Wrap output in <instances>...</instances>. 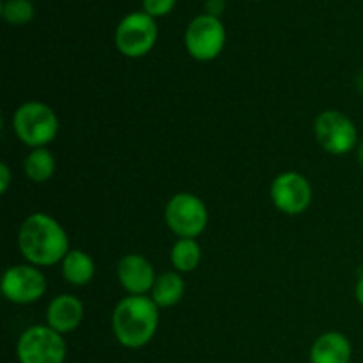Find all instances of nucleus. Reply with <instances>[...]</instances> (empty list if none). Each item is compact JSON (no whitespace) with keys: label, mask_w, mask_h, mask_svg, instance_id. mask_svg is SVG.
<instances>
[{"label":"nucleus","mask_w":363,"mask_h":363,"mask_svg":"<svg viewBox=\"0 0 363 363\" xmlns=\"http://www.w3.org/2000/svg\"><path fill=\"white\" fill-rule=\"evenodd\" d=\"M18 247L28 264L46 268L62 262L69 248V238L64 227L46 213H32L18 230Z\"/></svg>","instance_id":"1"},{"label":"nucleus","mask_w":363,"mask_h":363,"mask_svg":"<svg viewBox=\"0 0 363 363\" xmlns=\"http://www.w3.org/2000/svg\"><path fill=\"white\" fill-rule=\"evenodd\" d=\"M158 305L151 296H126L112 314V332L128 350H140L155 339L160 325Z\"/></svg>","instance_id":"2"},{"label":"nucleus","mask_w":363,"mask_h":363,"mask_svg":"<svg viewBox=\"0 0 363 363\" xmlns=\"http://www.w3.org/2000/svg\"><path fill=\"white\" fill-rule=\"evenodd\" d=\"M13 130L21 144L32 149L46 147L59 133V117L46 103L27 101L14 112Z\"/></svg>","instance_id":"3"},{"label":"nucleus","mask_w":363,"mask_h":363,"mask_svg":"<svg viewBox=\"0 0 363 363\" xmlns=\"http://www.w3.org/2000/svg\"><path fill=\"white\" fill-rule=\"evenodd\" d=\"M167 227L177 238H195L201 236L209 222V213L204 201L201 197L188 191H181L170 197L165 206Z\"/></svg>","instance_id":"4"},{"label":"nucleus","mask_w":363,"mask_h":363,"mask_svg":"<svg viewBox=\"0 0 363 363\" xmlns=\"http://www.w3.org/2000/svg\"><path fill=\"white\" fill-rule=\"evenodd\" d=\"M16 354L20 363H64L66 340L48 325H35L20 335Z\"/></svg>","instance_id":"5"},{"label":"nucleus","mask_w":363,"mask_h":363,"mask_svg":"<svg viewBox=\"0 0 363 363\" xmlns=\"http://www.w3.org/2000/svg\"><path fill=\"white\" fill-rule=\"evenodd\" d=\"M315 140L330 155L342 156L354 151L358 142V130L353 121L339 110H325L315 117Z\"/></svg>","instance_id":"6"},{"label":"nucleus","mask_w":363,"mask_h":363,"mask_svg":"<svg viewBox=\"0 0 363 363\" xmlns=\"http://www.w3.org/2000/svg\"><path fill=\"white\" fill-rule=\"evenodd\" d=\"M158 27L147 13H131L121 20L116 30V46L124 57L138 59L147 55L156 45Z\"/></svg>","instance_id":"7"},{"label":"nucleus","mask_w":363,"mask_h":363,"mask_svg":"<svg viewBox=\"0 0 363 363\" xmlns=\"http://www.w3.org/2000/svg\"><path fill=\"white\" fill-rule=\"evenodd\" d=\"M184 45L195 60L209 62L222 53L225 46V28L216 16L202 14L191 20L184 34Z\"/></svg>","instance_id":"8"},{"label":"nucleus","mask_w":363,"mask_h":363,"mask_svg":"<svg viewBox=\"0 0 363 363\" xmlns=\"http://www.w3.org/2000/svg\"><path fill=\"white\" fill-rule=\"evenodd\" d=\"M46 293V277L34 264L11 266L2 275V294L16 305H30Z\"/></svg>","instance_id":"9"},{"label":"nucleus","mask_w":363,"mask_h":363,"mask_svg":"<svg viewBox=\"0 0 363 363\" xmlns=\"http://www.w3.org/2000/svg\"><path fill=\"white\" fill-rule=\"evenodd\" d=\"M273 206L284 215H301L312 204V184L300 172H282L273 179L269 188Z\"/></svg>","instance_id":"10"},{"label":"nucleus","mask_w":363,"mask_h":363,"mask_svg":"<svg viewBox=\"0 0 363 363\" xmlns=\"http://www.w3.org/2000/svg\"><path fill=\"white\" fill-rule=\"evenodd\" d=\"M117 279L130 296H145L152 291L158 277L144 255L126 254L117 262Z\"/></svg>","instance_id":"11"},{"label":"nucleus","mask_w":363,"mask_h":363,"mask_svg":"<svg viewBox=\"0 0 363 363\" xmlns=\"http://www.w3.org/2000/svg\"><path fill=\"white\" fill-rule=\"evenodd\" d=\"M84 315L85 308L80 298L64 293L50 301L46 308V325L64 335L74 332L84 321Z\"/></svg>","instance_id":"12"},{"label":"nucleus","mask_w":363,"mask_h":363,"mask_svg":"<svg viewBox=\"0 0 363 363\" xmlns=\"http://www.w3.org/2000/svg\"><path fill=\"white\" fill-rule=\"evenodd\" d=\"M353 347L340 332H326L311 347V363H350Z\"/></svg>","instance_id":"13"},{"label":"nucleus","mask_w":363,"mask_h":363,"mask_svg":"<svg viewBox=\"0 0 363 363\" xmlns=\"http://www.w3.org/2000/svg\"><path fill=\"white\" fill-rule=\"evenodd\" d=\"M96 275L94 259L84 250L71 248L62 259V277L67 284L74 287L87 286Z\"/></svg>","instance_id":"14"},{"label":"nucleus","mask_w":363,"mask_h":363,"mask_svg":"<svg viewBox=\"0 0 363 363\" xmlns=\"http://www.w3.org/2000/svg\"><path fill=\"white\" fill-rule=\"evenodd\" d=\"M186 291L183 277L179 272H165L158 275L151 291V300L160 308H169L179 303Z\"/></svg>","instance_id":"15"},{"label":"nucleus","mask_w":363,"mask_h":363,"mask_svg":"<svg viewBox=\"0 0 363 363\" xmlns=\"http://www.w3.org/2000/svg\"><path fill=\"white\" fill-rule=\"evenodd\" d=\"M55 158H53L52 152L46 147H38L32 149L27 155V158L23 160V172L32 183H46L53 177L55 174Z\"/></svg>","instance_id":"16"},{"label":"nucleus","mask_w":363,"mask_h":363,"mask_svg":"<svg viewBox=\"0 0 363 363\" xmlns=\"http://www.w3.org/2000/svg\"><path fill=\"white\" fill-rule=\"evenodd\" d=\"M201 259V245L191 238H179L170 250V262L179 273H191L194 269H197Z\"/></svg>","instance_id":"17"},{"label":"nucleus","mask_w":363,"mask_h":363,"mask_svg":"<svg viewBox=\"0 0 363 363\" xmlns=\"http://www.w3.org/2000/svg\"><path fill=\"white\" fill-rule=\"evenodd\" d=\"M2 16L11 25H25L34 18V6L30 0H6Z\"/></svg>","instance_id":"18"},{"label":"nucleus","mask_w":363,"mask_h":363,"mask_svg":"<svg viewBox=\"0 0 363 363\" xmlns=\"http://www.w3.org/2000/svg\"><path fill=\"white\" fill-rule=\"evenodd\" d=\"M176 6V0H144V13L149 16H163V14L170 13Z\"/></svg>","instance_id":"19"},{"label":"nucleus","mask_w":363,"mask_h":363,"mask_svg":"<svg viewBox=\"0 0 363 363\" xmlns=\"http://www.w3.org/2000/svg\"><path fill=\"white\" fill-rule=\"evenodd\" d=\"M11 186V169L7 163H0V194L6 195Z\"/></svg>","instance_id":"20"},{"label":"nucleus","mask_w":363,"mask_h":363,"mask_svg":"<svg viewBox=\"0 0 363 363\" xmlns=\"http://www.w3.org/2000/svg\"><path fill=\"white\" fill-rule=\"evenodd\" d=\"M206 7H208V14L218 18V14L223 9V0H208V6Z\"/></svg>","instance_id":"21"},{"label":"nucleus","mask_w":363,"mask_h":363,"mask_svg":"<svg viewBox=\"0 0 363 363\" xmlns=\"http://www.w3.org/2000/svg\"><path fill=\"white\" fill-rule=\"evenodd\" d=\"M354 296H357V301L363 307V275L358 279L357 286H354Z\"/></svg>","instance_id":"22"},{"label":"nucleus","mask_w":363,"mask_h":363,"mask_svg":"<svg viewBox=\"0 0 363 363\" xmlns=\"http://www.w3.org/2000/svg\"><path fill=\"white\" fill-rule=\"evenodd\" d=\"M354 151H357V162H358V165H360L362 170H363V140L360 142V144L357 145V149H354Z\"/></svg>","instance_id":"23"}]
</instances>
